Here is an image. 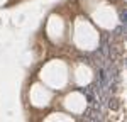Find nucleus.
I'll return each mask as SVG.
<instances>
[{
    "label": "nucleus",
    "instance_id": "f257e3e1",
    "mask_svg": "<svg viewBox=\"0 0 127 122\" xmlns=\"http://www.w3.org/2000/svg\"><path fill=\"white\" fill-rule=\"evenodd\" d=\"M119 15H120V24H122V26H126V22H127V12H126L124 9H122Z\"/></svg>",
    "mask_w": 127,
    "mask_h": 122
}]
</instances>
